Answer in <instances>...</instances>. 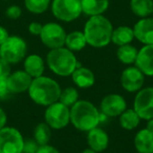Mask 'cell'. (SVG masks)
<instances>
[{
    "label": "cell",
    "mask_w": 153,
    "mask_h": 153,
    "mask_svg": "<svg viewBox=\"0 0 153 153\" xmlns=\"http://www.w3.org/2000/svg\"><path fill=\"white\" fill-rule=\"evenodd\" d=\"M113 26L110 20L104 15L91 16L83 28L87 45L94 48H103L111 42Z\"/></svg>",
    "instance_id": "cell-1"
},
{
    "label": "cell",
    "mask_w": 153,
    "mask_h": 153,
    "mask_svg": "<svg viewBox=\"0 0 153 153\" xmlns=\"http://www.w3.org/2000/svg\"><path fill=\"white\" fill-rule=\"evenodd\" d=\"M61 90L56 80L46 76H41L33 79L27 91L33 102L40 106L47 107L59 101Z\"/></svg>",
    "instance_id": "cell-2"
},
{
    "label": "cell",
    "mask_w": 153,
    "mask_h": 153,
    "mask_svg": "<svg viewBox=\"0 0 153 153\" xmlns=\"http://www.w3.org/2000/svg\"><path fill=\"white\" fill-rule=\"evenodd\" d=\"M70 123L76 129L88 132L101 123L100 110L89 101L79 100L70 107Z\"/></svg>",
    "instance_id": "cell-3"
},
{
    "label": "cell",
    "mask_w": 153,
    "mask_h": 153,
    "mask_svg": "<svg viewBox=\"0 0 153 153\" xmlns=\"http://www.w3.org/2000/svg\"><path fill=\"white\" fill-rule=\"evenodd\" d=\"M46 64L55 74L59 76H69L80 65L74 51L67 47L51 49L46 56Z\"/></svg>",
    "instance_id": "cell-4"
},
{
    "label": "cell",
    "mask_w": 153,
    "mask_h": 153,
    "mask_svg": "<svg viewBox=\"0 0 153 153\" xmlns=\"http://www.w3.org/2000/svg\"><path fill=\"white\" fill-rule=\"evenodd\" d=\"M27 44L20 36H9L0 45V58L7 63L17 64L26 57Z\"/></svg>",
    "instance_id": "cell-5"
},
{
    "label": "cell",
    "mask_w": 153,
    "mask_h": 153,
    "mask_svg": "<svg viewBox=\"0 0 153 153\" xmlns=\"http://www.w3.org/2000/svg\"><path fill=\"white\" fill-rule=\"evenodd\" d=\"M51 13L62 22H72L82 15L81 0H53Z\"/></svg>",
    "instance_id": "cell-6"
},
{
    "label": "cell",
    "mask_w": 153,
    "mask_h": 153,
    "mask_svg": "<svg viewBox=\"0 0 153 153\" xmlns=\"http://www.w3.org/2000/svg\"><path fill=\"white\" fill-rule=\"evenodd\" d=\"M44 119L51 129H63L70 123V108L59 101L55 102L46 107Z\"/></svg>",
    "instance_id": "cell-7"
},
{
    "label": "cell",
    "mask_w": 153,
    "mask_h": 153,
    "mask_svg": "<svg viewBox=\"0 0 153 153\" xmlns=\"http://www.w3.org/2000/svg\"><path fill=\"white\" fill-rule=\"evenodd\" d=\"M24 138L21 132L14 127L0 129V153H22Z\"/></svg>",
    "instance_id": "cell-8"
},
{
    "label": "cell",
    "mask_w": 153,
    "mask_h": 153,
    "mask_svg": "<svg viewBox=\"0 0 153 153\" xmlns=\"http://www.w3.org/2000/svg\"><path fill=\"white\" fill-rule=\"evenodd\" d=\"M66 32L61 24L57 22L45 23L40 34V40L47 48L55 49L65 45Z\"/></svg>",
    "instance_id": "cell-9"
},
{
    "label": "cell",
    "mask_w": 153,
    "mask_h": 153,
    "mask_svg": "<svg viewBox=\"0 0 153 153\" xmlns=\"http://www.w3.org/2000/svg\"><path fill=\"white\" fill-rule=\"evenodd\" d=\"M133 109L140 120L153 119V87L142 88L133 100Z\"/></svg>",
    "instance_id": "cell-10"
},
{
    "label": "cell",
    "mask_w": 153,
    "mask_h": 153,
    "mask_svg": "<svg viewBox=\"0 0 153 153\" xmlns=\"http://www.w3.org/2000/svg\"><path fill=\"white\" fill-rule=\"evenodd\" d=\"M127 109L126 100L119 94H110L102 99L100 112L108 117H120Z\"/></svg>",
    "instance_id": "cell-11"
},
{
    "label": "cell",
    "mask_w": 153,
    "mask_h": 153,
    "mask_svg": "<svg viewBox=\"0 0 153 153\" xmlns=\"http://www.w3.org/2000/svg\"><path fill=\"white\" fill-rule=\"evenodd\" d=\"M145 74L136 66H130L124 69L121 74V85L128 92H137L144 86Z\"/></svg>",
    "instance_id": "cell-12"
},
{
    "label": "cell",
    "mask_w": 153,
    "mask_h": 153,
    "mask_svg": "<svg viewBox=\"0 0 153 153\" xmlns=\"http://www.w3.org/2000/svg\"><path fill=\"white\" fill-rule=\"evenodd\" d=\"M132 28L134 39L144 45H153V17L140 18Z\"/></svg>",
    "instance_id": "cell-13"
},
{
    "label": "cell",
    "mask_w": 153,
    "mask_h": 153,
    "mask_svg": "<svg viewBox=\"0 0 153 153\" xmlns=\"http://www.w3.org/2000/svg\"><path fill=\"white\" fill-rule=\"evenodd\" d=\"M32 81L33 78L24 70H16L11 72L7 79V86L12 94H22L24 91H27Z\"/></svg>",
    "instance_id": "cell-14"
},
{
    "label": "cell",
    "mask_w": 153,
    "mask_h": 153,
    "mask_svg": "<svg viewBox=\"0 0 153 153\" xmlns=\"http://www.w3.org/2000/svg\"><path fill=\"white\" fill-rule=\"evenodd\" d=\"M135 66L147 76H153V45H144L138 49Z\"/></svg>",
    "instance_id": "cell-15"
},
{
    "label": "cell",
    "mask_w": 153,
    "mask_h": 153,
    "mask_svg": "<svg viewBox=\"0 0 153 153\" xmlns=\"http://www.w3.org/2000/svg\"><path fill=\"white\" fill-rule=\"evenodd\" d=\"M87 144L89 148L96 152H103L109 145V136L102 128L98 126L87 132Z\"/></svg>",
    "instance_id": "cell-16"
},
{
    "label": "cell",
    "mask_w": 153,
    "mask_h": 153,
    "mask_svg": "<svg viewBox=\"0 0 153 153\" xmlns=\"http://www.w3.org/2000/svg\"><path fill=\"white\" fill-rule=\"evenodd\" d=\"M72 81L74 85L79 88H90L96 83V76L91 69L79 65L71 74Z\"/></svg>",
    "instance_id": "cell-17"
},
{
    "label": "cell",
    "mask_w": 153,
    "mask_h": 153,
    "mask_svg": "<svg viewBox=\"0 0 153 153\" xmlns=\"http://www.w3.org/2000/svg\"><path fill=\"white\" fill-rule=\"evenodd\" d=\"M23 68L26 74H30L33 79H35L43 76L45 70V62L43 58L37 53L28 55L27 57L24 58Z\"/></svg>",
    "instance_id": "cell-18"
},
{
    "label": "cell",
    "mask_w": 153,
    "mask_h": 153,
    "mask_svg": "<svg viewBox=\"0 0 153 153\" xmlns=\"http://www.w3.org/2000/svg\"><path fill=\"white\" fill-rule=\"evenodd\" d=\"M133 144L138 153H153V131L140 129L134 136Z\"/></svg>",
    "instance_id": "cell-19"
},
{
    "label": "cell",
    "mask_w": 153,
    "mask_h": 153,
    "mask_svg": "<svg viewBox=\"0 0 153 153\" xmlns=\"http://www.w3.org/2000/svg\"><path fill=\"white\" fill-rule=\"evenodd\" d=\"M82 14L89 16L103 15L109 7V0H81Z\"/></svg>",
    "instance_id": "cell-20"
},
{
    "label": "cell",
    "mask_w": 153,
    "mask_h": 153,
    "mask_svg": "<svg viewBox=\"0 0 153 153\" xmlns=\"http://www.w3.org/2000/svg\"><path fill=\"white\" fill-rule=\"evenodd\" d=\"M134 39L133 28L127 25H121L113 28L112 35H111V42L117 46L121 45L131 44Z\"/></svg>",
    "instance_id": "cell-21"
},
{
    "label": "cell",
    "mask_w": 153,
    "mask_h": 153,
    "mask_svg": "<svg viewBox=\"0 0 153 153\" xmlns=\"http://www.w3.org/2000/svg\"><path fill=\"white\" fill-rule=\"evenodd\" d=\"M130 10L140 19L150 17L153 14V0H130Z\"/></svg>",
    "instance_id": "cell-22"
},
{
    "label": "cell",
    "mask_w": 153,
    "mask_h": 153,
    "mask_svg": "<svg viewBox=\"0 0 153 153\" xmlns=\"http://www.w3.org/2000/svg\"><path fill=\"white\" fill-rule=\"evenodd\" d=\"M86 45H87V42H86V39L83 32L74 30V32L66 35L65 45L64 46L67 47L69 51H80L83 48H85Z\"/></svg>",
    "instance_id": "cell-23"
},
{
    "label": "cell",
    "mask_w": 153,
    "mask_h": 153,
    "mask_svg": "<svg viewBox=\"0 0 153 153\" xmlns=\"http://www.w3.org/2000/svg\"><path fill=\"white\" fill-rule=\"evenodd\" d=\"M137 51V48L131 44L121 45V46H117V58L123 64L132 65V64L135 63Z\"/></svg>",
    "instance_id": "cell-24"
},
{
    "label": "cell",
    "mask_w": 153,
    "mask_h": 153,
    "mask_svg": "<svg viewBox=\"0 0 153 153\" xmlns=\"http://www.w3.org/2000/svg\"><path fill=\"white\" fill-rule=\"evenodd\" d=\"M120 125L125 130H133L140 125V117L134 111L133 108L126 109L123 113L119 117Z\"/></svg>",
    "instance_id": "cell-25"
},
{
    "label": "cell",
    "mask_w": 153,
    "mask_h": 153,
    "mask_svg": "<svg viewBox=\"0 0 153 153\" xmlns=\"http://www.w3.org/2000/svg\"><path fill=\"white\" fill-rule=\"evenodd\" d=\"M51 137V128L46 123H40L34 129V140L38 143L39 146L46 145Z\"/></svg>",
    "instance_id": "cell-26"
},
{
    "label": "cell",
    "mask_w": 153,
    "mask_h": 153,
    "mask_svg": "<svg viewBox=\"0 0 153 153\" xmlns=\"http://www.w3.org/2000/svg\"><path fill=\"white\" fill-rule=\"evenodd\" d=\"M24 7L30 13L40 15L48 10L51 0H23Z\"/></svg>",
    "instance_id": "cell-27"
},
{
    "label": "cell",
    "mask_w": 153,
    "mask_h": 153,
    "mask_svg": "<svg viewBox=\"0 0 153 153\" xmlns=\"http://www.w3.org/2000/svg\"><path fill=\"white\" fill-rule=\"evenodd\" d=\"M79 101V91L76 87H66L63 90H61L59 102L64 104L67 107H71L74 104H76Z\"/></svg>",
    "instance_id": "cell-28"
},
{
    "label": "cell",
    "mask_w": 153,
    "mask_h": 153,
    "mask_svg": "<svg viewBox=\"0 0 153 153\" xmlns=\"http://www.w3.org/2000/svg\"><path fill=\"white\" fill-rule=\"evenodd\" d=\"M5 15H7V17L9 18V19L17 20L21 17L22 10L19 5H16V4L10 5V7L7 9V11H5Z\"/></svg>",
    "instance_id": "cell-29"
},
{
    "label": "cell",
    "mask_w": 153,
    "mask_h": 153,
    "mask_svg": "<svg viewBox=\"0 0 153 153\" xmlns=\"http://www.w3.org/2000/svg\"><path fill=\"white\" fill-rule=\"evenodd\" d=\"M38 148L39 145L35 140H24L22 153H37Z\"/></svg>",
    "instance_id": "cell-30"
},
{
    "label": "cell",
    "mask_w": 153,
    "mask_h": 153,
    "mask_svg": "<svg viewBox=\"0 0 153 153\" xmlns=\"http://www.w3.org/2000/svg\"><path fill=\"white\" fill-rule=\"evenodd\" d=\"M11 72V64L0 58V79H7Z\"/></svg>",
    "instance_id": "cell-31"
},
{
    "label": "cell",
    "mask_w": 153,
    "mask_h": 153,
    "mask_svg": "<svg viewBox=\"0 0 153 153\" xmlns=\"http://www.w3.org/2000/svg\"><path fill=\"white\" fill-rule=\"evenodd\" d=\"M11 94L12 92L9 89L7 79H0V100L7 99Z\"/></svg>",
    "instance_id": "cell-32"
},
{
    "label": "cell",
    "mask_w": 153,
    "mask_h": 153,
    "mask_svg": "<svg viewBox=\"0 0 153 153\" xmlns=\"http://www.w3.org/2000/svg\"><path fill=\"white\" fill-rule=\"evenodd\" d=\"M42 27H43V25L41 23H39V22H37V21H33L28 24L27 30H28V32H30V34L33 35V36H40Z\"/></svg>",
    "instance_id": "cell-33"
},
{
    "label": "cell",
    "mask_w": 153,
    "mask_h": 153,
    "mask_svg": "<svg viewBox=\"0 0 153 153\" xmlns=\"http://www.w3.org/2000/svg\"><path fill=\"white\" fill-rule=\"evenodd\" d=\"M37 153H61V152L53 146L46 144V145H42V146H39Z\"/></svg>",
    "instance_id": "cell-34"
},
{
    "label": "cell",
    "mask_w": 153,
    "mask_h": 153,
    "mask_svg": "<svg viewBox=\"0 0 153 153\" xmlns=\"http://www.w3.org/2000/svg\"><path fill=\"white\" fill-rule=\"evenodd\" d=\"M9 36L10 35H9V32H7V28H5L4 26L0 25V45L7 40Z\"/></svg>",
    "instance_id": "cell-35"
},
{
    "label": "cell",
    "mask_w": 153,
    "mask_h": 153,
    "mask_svg": "<svg viewBox=\"0 0 153 153\" xmlns=\"http://www.w3.org/2000/svg\"><path fill=\"white\" fill-rule=\"evenodd\" d=\"M7 121V117L5 111L0 107V129H2L3 127H5Z\"/></svg>",
    "instance_id": "cell-36"
},
{
    "label": "cell",
    "mask_w": 153,
    "mask_h": 153,
    "mask_svg": "<svg viewBox=\"0 0 153 153\" xmlns=\"http://www.w3.org/2000/svg\"><path fill=\"white\" fill-rule=\"evenodd\" d=\"M146 128L150 131H153V119H150L147 121V125H146Z\"/></svg>",
    "instance_id": "cell-37"
},
{
    "label": "cell",
    "mask_w": 153,
    "mask_h": 153,
    "mask_svg": "<svg viewBox=\"0 0 153 153\" xmlns=\"http://www.w3.org/2000/svg\"><path fill=\"white\" fill-rule=\"evenodd\" d=\"M82 153H98V152H96V151H94V150H92V149L88 148V149H85V150H84Z\"/></svg>",
    "instance_id": "cell-38"
},
{
    "label": "cell",
    "mask_w": 153,
    "mask_h": 153,
    "mask_svg": "<svg viewBox=\"0 0 153 153\" xmlns=\"http://www.w3.org/2000/svg\"><path fill=\"white\" fill-rule=\"evenodd\" d=\"M152 15H153V14H152Z\"/></svg>",
    "instance_id": "cell-39"
}]
</instances>
